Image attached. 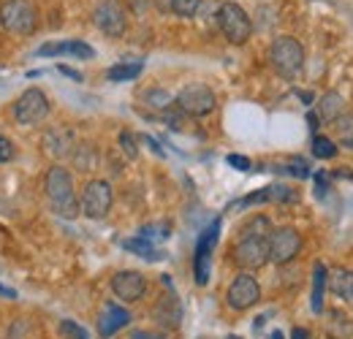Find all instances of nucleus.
<instances>
[{
    "label": "nucleus",
    "mask_w": 353,
    "mask_h": 339,
    "mask_svg": "<svg viewBox=\"0 0 353 339\" xmlns=\"http://www.w3.org/2000/svg\"><path fill=\"white\" fill-rule=\"evenodd\" d=\"M218 228H221V223L215 220V223L201 234V239H199L196 260H193L196 282H199V285H207V280H210V258H212V247H215V242H218Z\"/></svg>",
    "instance_id": "12"
},
{
    "label": "nucleus",
    "mask_w": 353,
    "mask_h": 339,
    "mask_svg": "<svg viewBox=\"0 0 353 339\" xmlns=\"http://www.w3.org/2000/svg\"><path fill=\"white\" fill-rule=\"evenodd\" d=\"M234 263L242 269V271H256L269 263V239L261 236H242L234 250H231Z\"/></svg>",
    "instance_id": "6"
},
{
    "label": "nucleus",
    "mask_w": 353,
    "mask_h": 339,
    "mask_svg": "<svg viewBox=\"0 0 353 339\" xmlns=\"http://www.w3.org/2000/svg\"><path fill=\"white\" fill-rule=\"evenodd\" d=\"M218 28L221 33L225 36V41L231 43H248L250 36H253V22L248 17V11L239 6V3H221L218 8Z\"/></svg>",
    "instance_id": "4"
},
{
    "label": "nucleus",
    "mask_w": 353,
    "mask_h": 339,
    "mask_svg": "<svg viewBox=\"0 0 353 339\" xmlns=\"http://www.w3.org/2000/svg\"><path fill=\"white\" fill-rule=\"evenodd\" d=\"M144 101H147L150 106H155V109H169L174 98H172L166 90H147V92H144Z\"/></svg>",
    "instance_id": "26"
},
{
    "label": "nucleus",
    "mask_w": 353,
    "mask_h": 339,
    "mask_svg": "<svg viewBox=\"0 0 353 339\" xmlns=\"http://www.w3.org/2000/svg\"><path fill=\"white\" fill-rule=\"evenodd\" d=\"M0 22L14 36H30L39 25V8L30 0H6L0 6Z\"/></svg>",
    "instance_id": "3"
},
{
    "label": "nucleus",
    "mask_w": 353,
    "mask_h": 339,
    "mask_svg": "<svg viewBox=\"0 0 353 339\" xmlns=\"http://www.w3.org/2000/svg\"><path fill=\"white\" fill-rule=\"evenodd\" d=\"M345 98H343V92H337V90H329V92H323L321 98H318V120L323 123V125H334L345 112Z\"/></svg>",
    "instance_id": "15"
},
{
    "label": "nucleus",
    "mask_w": 353,
    "mask_h": 339,
    "mask_svg": "<svg viewBox=\"0 0 353 339\" xmlns=\"http://www.w3.org/2000/svg\"><path fill=\"white\" fill-rule=\"evenodd\" d=\"M112 201H114V193H112V185L106 179H92L88 182L85 193H82V214L90 220H103L109 209H112Z\"/></svg>",
    "instance_id": "7"
},
{
    "label": "nucleus",
    "mask_w": 353,
    "mask_h": 339,
    "mask_svg": "<svg viewBox=\"0 0 353 339\" xmlns=\"http://www.w3.org/2000/svg\"><path fill=\"white\" fill-rule=\"evenodd\" d=\"M44 144H46V152H52L54 158H63L74 150V136L68 130H52L44 136Z\"/></svg>",
    "instance_id": "18"
},
{
    "label": "nucleus",
    "mask_w": 353,
    "mask_h": 339,
    "mask_svg": "<svg viewBox=\"0 0 353 339\" xmlns=\"http://www.w3.org/2000/svg\"><path fill=\"white\" fill-rule=\"evenodd\" d=\"M141 74V63H117L106 71L109 82H131Z\"/></svg>",
    "instance_id": "20"
},
{
    "label": "nucleus",
    "mask_w": 353,
    "mask_h": 339,
    "mask_svg": "<svg viewBox=\"0 0 353 339\" xmlns=\"http://www.w3.org/2000/svg\"><path fill=\"white\" fill-rule=\"evenodd\" d=\"M291 339H310V331H307V329H294Z\"/></svg>",
    "instance_id": "37"
},
{
    "label": "nucleus",
    "mask_w": 353,
    "mask_h": 339,
    "mask_svg": "<svg viewBox=\"0 0 353 339\" xmlns=\"http://www.w3.org/2000/svg\"><path fill=\"white\" fill-rule=\"evenodd\" d=\"M123 247H125L128 253L141 255V258H150V260H158V258H161V255L152 250V245H150L144 236H139V239H125V242H123Z\"/></svg>",
    "instance_id": "22"
},
{
    "label": "nucleus",
    "mask_w": 353,
    "mask_h": 339,
    "mask_svg": "<svg viewBox=\"0 0 353 339\" xmlns=\"http://www.w3.org/2000/svg\"><path fill=\"white\" fill-rule=\"evenodd\" d=\"M225 298H228V307H231V309L245 312V309H250V307L259 304V298H261V285L256 282V277L239 274V277L228 285V296Z\"/></svg>",
    "instance_id": "11"
},
{
    "label": "nucleus",
    "mask_w": 353,
    "mask_h": 339,
    "mask_svg": "<svg viewBox=\"0 0 353 339\" xmlns=\"http://www.w3.org/2000/svg\"><path fill=\"white\" fill-rule=\"evenodd\" d=\"M60 334L65 339H88V331L79 323H74V320H63L60 323Z\"/></svg>",
    "instance_id": "29"
},
{
    "label": "nucleus",
    "mask_w": 353,
    "mask_h": 339,
    "mask_svg": "<svg viewBox=\"0 0 353 339\" xmlns=\"http://www.w3.org/2000/svg\"><path fill=\"white\" fill-rule=\"evenodd\" d=\"M92 19H95V28H98L101 33L112 36V39H120V36L128 30V14H125V8H123L117 0H103V3L95 8Z\"/></svg>",
    "instance_id": "10"
},
{
    "label": "nucleus",
    "mask_w": 353,
    "mask_h": 339,
    "mask_svg": "<svg viewBox=\"0 0 353 339\" xmlns=\"http://www.w3.org/2000/svg\"><path fill=\"white\" fill-rule=\"evenodd\" d=\"M46 198H49L52 209L65 220H74L82 212V207L77 201V193H74V179L63 166H52L46 174Z\"/></svg>",
    "instance_id": "1"
},
{
    "label": "nucleus",
    "mask_w": 353,
    "mask_h": 339,
    "mask_svg": "<svg viewBox=\"0 0 353 339\" xmlns=\"http://www.w3.org/2000/svg\"><path fill=\"white\" fill-rule=\"evenodd\" d=\"M228 163H231L234 169H239V171L250 169V161H248V158H242V155H228Z\"/></svg>",
    "instance_id": "33"
},
{
    "label": "nucleus",
    "mask_w": 353,
    "mask_h": 339,
    "mask_svg": "<svg viewBox=\"0 0 353 339\" xmlns=\"http://www.w3.org/2000/svg\"><path fill=\"white\" fill-rule=\"evenodd\" d=\"M272 231H274V228H272L269 217L259 214V217H253V220L242 228V236H261V239H269V234H272Z\"/></svg>",
    "instance_id": "21"
},
{
    "label": "nucleus",
    "mask_w": 353,
    "mask_h": 339,
    "mask_svg": "<svg viewBox=\"0 0 353 339\" xmlns=\"http://www.w3.org/2000/svg\"><path fill=\"white\" fill-rule=\"evenodd\" d=\"M57 71H60V74H65V76H71L74 82H82V74H79V71H74V68H68V65H60Z\"/></svg>",
    "instance_id": "35"
},
{
    "label": "nucleus",
    "mask_w": 353,
    "mask_h": 339,
    "mask_svg": "<svg viewBox=\"0 0 353 339\" xmlns=\"http://www.w3.org/2000/svg\"><path fill=\"white\" fill-rule=\"evenodd\" d=\"M174 103H176V109H179L182 114H188V117H207V114L215 112L218 98H215V92L207 85H188L179 90Z\"/></svg>",
    "instance_id": "5"
},
{
    "label": "nucleus",
    "mask_w": 353,
    "mask_h": 339,
    "mask_svg": "<svg viewBox=\"0 0 353 339\" xmlns=\"http://www.w3.org/2000/svg\"><path fill=\"white\" fill-rule=\"evenodd\" d=\"M337 133H340V141L345 144V147H351L353 150V112H348V114H343L337 123Z\"/></svg>",
    "instance_id": "25"
},
{
    "label": "nucleus",
    "mask_w": 353,
    "mask_h": 339,
    "mask_svg": "<svg viewBox=\"0 0 353 339\" xmlns=\"http://www.w3.org/2000/svg\"><path fill=\"white\" fill-rule=\"evenodd\" d=\"M329 288H332L334 296H343L348 298V301H353V271H348V269H334L329 274Z\"/></svg>",
    "instance_id": "19"
},
{
    "label": "nucleus",
    "mask_w": 353,
    "mask_h": 339,
    "mask_svg": "<svg viewBox=\"0 0 353 339\" xmlns=\"http://www.w3.org/2000/svg\"><path fill=\"white\" fill-rule=\"evenodd\" d=\"M264 201H280V204H288V201H296V193L285 185H269L264 190L248 196L239 201V207H250V204H264Z\"/></svg>",
    "instance_id": "16"
},
{
    "label": "nucleus",
    "mask_w": 353,
    "mask_h": 339,
    "mask_svg": "<svg viewBox=\"0 0 353 339\" xmlns=\"http://www.w3.org/2000/svg\"><path fill=\"white\" fill-rule=\"evenodd\" d=\"M326 280H329V271L326 266L318 260L312 266V296H310V307L312 312H321L323 309V291H326Z\"/></svg>",
    "instance_id": "17"
},
{
    "label": "nucleus",
    "mask_w": 353,
    "mask_h": 339,
    "mask_svg": "<svg viewBox=\"0 0 353 339\" xmlns=\"http://www.w3.org/2000/svg\"><path fill=\"white\" fill-rule=\"evenodd\" d=\"M288 171H291V174H296V176H307V174H310V169H307V163H305V161H294Z\"/></svg>",
    "instance_id": "34"
},
{
    "label": "nucleus",
    "mask_w": 353,
    "mask_h": 339,
    "mask_svg": "<svg viewBox=\"0 0 353 339\" xmlns=\"http://www.w3.org/2000/svg\"><path fill=\"white\" fill-rule=\"evenodd\" d=\"M14 117L19 125H39L49 117V101H46L44 90L30 87L22 92V98L14 106Z\"/></svg>",
    "instance_id": "8"
},
{
    "label": "nucleus",
    "mask_w": 353,
    "mask_h": 339,
    "mask_svg": "<svg viewBox=\"0 0 353 339\" xmlns=\"http://www.w3.org/2000/svg\"><path fill=\"white\" fill-rule=\"evenodd\" d=\"M0 296H3V298H17V291H14V288H6V285H0Z\"/></svg>",
    "instance_id": "36"
},
{
    "label": "nucleus",
    "mask_w": 353,
    "mask_h": 339,
    "mask_svg": "<svg viewBox=\"0 0 353 339\" xmlns=\"http://www.w3.org/2000/svg\"><path fill=\"white\" fill-rule=\"evenodd\" d=\"M133 339H163V337H158V334H150V331H136V334H133Z\"/></svg>",
    "instance_id": "38"
},
{
    "label": "nucleus",
    "mask_w": 353,
    "mask_h": 339,
    "mask_svg": "<svg viewBox=\"0 0 353 339\" xmlns=\"http://www.w3.org/2000/svg\"><path fill=\"white\" fill-rule=\"evenodd\" d=\"M128 323H131V312H128L125 307L109 301V304L103 307L101 318H98V334L106 339V337H112V334H117L120 329H125Z\"/></svg>",
    "instance_id": "14"
},
{
    "label": "nucleus",
    "mask_w": 353,
    "mask_h": 339,
    "mask_svg": "<svg viewBox=\"0 0 353 339\" xmlns=\"http://www.w3.org/2000/svg\"><path fill=\"white\" fill-rule=\"evenodd\" d=\"M269 63L283 79H294L305 68V46L291 36H277L269 46Z\"/></svg>",
    "instance_id": "2"
},
{
    "label": "nucleus",
    "mask_w": 353,
    "mask_h": 339,
    "mask_svg": "<svg viewBox=\"0 0 353 339\" xmlns=\"http://www.w3.org/2000/svg\"><path fill=\"white\" fill-rule=\"evenodd\" d=\"M112 291L120 301H139L147 291V280L139 271H120L112 277Z\"/></svg>",
    "instance_id": "13"
},
{
    "label": "nucleus",
    "mask_w": 353,
    "mask_h": 339,
    "mask_svg": "<svg viewBox=\"0 0 353 339\" xmlns=\"http://www.w3.org/2000/svg\"><path fill=\"white\" fill-rule=\"evenodd\" d=\"M179 318H182V312H179L174 298H166V301L158 307V320H163V323H169V326H176Z\"/></svg>",
    "instance_id": "24"
},
{
    "label": "nucleus",
    "mask_w": 353,
    "mask_h": 339,
    "mask_svg": "<svg viewBox=\"0 0 353 339\" xmlns=\"http://www.w3.org/2000/svg\"><path fill=\"white\" fill-rule=\"evenodd\" d=\"M14 155H17V150H14V141H11L8 136H0V163H8V161H14Z\"/></svg>",
    "instance_id": "31"
},
{
    "label": "nucleus",
    "mask_w": 353,
    "mask_h": 339,
    "mask_svg": "<svg viewBox=\"0 0 353 339\" xmlns=\"http://www.w3.org/2000/svg\"><path fill=\"white\" fill-rule=\"evenodd\" d=\"M302 253V236L296 228L285 225V228H274L269 234V260L272 263H291L296 255Z\"/></svg>",
    "instance_id": "9"
},
{
    "label": "nucleus",
    "mask_w": 353,
    "mask_h": 339,
    "mask_svg": "<svg viewBox=\"0 0 353 339\" xmlns=\"http://www.w3.org/2000/svg\"><path fill=\"white\" fill-rule=\"evenodd\" d=\"M312 155L321 158V161H332L337 155V144L332 138H326V136H315L312 138Z\"/></svg>",
    "instance_id": "23"
},
{
    "label": "nucleus",
    "mask_w": 353,
    "mask_h": 339,
    "mask_svg": "<svg viewBox=\"0 0 353 339\" xmlns=\"http://www.w3.org/2000/svg\"><path fill=\"white\" fill-rule=\"evenodd\" d=\"M269 339H283V334H280V331H272V334H269Z\"/></svg>",
    "instance_id": "39"
},
{
    "label": "nucleus",
    "mask_w": 353,
    "mask_h": 339,
    "mask_svg": "<svg viewBox=\"0 0 353 339\" xmlns=\"http://www.w3.org/2000/svg\"><path fill=\"white\" fill-rule=\"evenodd\" d=\"M120 147H123V152H125L131 161L139 158V147H136V138H133L131 130H123V133H120Z\"/></svg>",
    "instance_id": "30"
},
{
    "label": "nucleus",
    "mask_w": 353,
    "mask_h": 339,
    "mask_svg": "<svg viewBox=\"0 0 353 339\" xmlns=\"http://www.w3.org/2000/svg\"><path fill=\"white\" fill-rule=\"evenodd\" d=\"M201 0H172V11L176 17H193L199 11Z\"/></svg>",
    "instance_id": "28"
},
{
    "label": "nucleus",
    "mask_w": 353,
    "mask_h": 339,
    "mask_svg": "<svg viewBox=\"0 0 353 339\" xmlns=\"http://www.w3.org/2000/svg\"><path fill=\"white\" fill-rule=\"evenodd\" d=\"M63 52H65V41L63 43H44V46L39 49V54H41V57H49V54L54 57V54H63Z\"/></svg>",
    "instance_id": "32"
},
{
    "label": "nucleus",
    "mask_w": 353,
    "mask_h": 339,
    "mask_svg": "<svg viewBox=\"0 0 353 339\" xmlns=\"http://www.w3.org/2000/svg\"><path fill=\"white\" fill-rule=\"evenodd\" d=\"M65 52H68V54H74V57H79V60H90V57H95V49L85 41H65Z\"/></svg>",
    "instance_id": "27"
}]
</instances>
